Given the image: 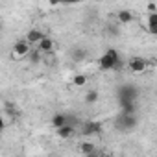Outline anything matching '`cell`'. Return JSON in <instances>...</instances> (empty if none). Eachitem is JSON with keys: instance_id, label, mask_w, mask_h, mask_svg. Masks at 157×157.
<instances>
[{"instance_id": "cell-1", "label": "cell", "mask_w": 157, "mask_h": 157, "mask_svg": "<svg viewBox=\"0 0 157 157\" xmlns=\"http://www.w3.org/2000/svg\"><path fill=\"white\" fill-rule=\"evenodd\" d=\"M122 67H124V59H122L120 52H118V50H115V48L105 50V52L100 56V59H98V68H100L102 72L122 70Z\"/></svg>"}, {"instance_id": "cell-2", "label": "cell", "mask_w": 157, "mask_h": 157, "mask_svg": "<svg viewBox=\"0 0 157 157\" xmlns=\"http://www.w3.org/2000/svg\"><path fill=\"white\" fill-rule=\"evenodd\" d=\"M137 124H139V120H137L135 113H120L115 122L118 131H133L137 128Z\"/></svg>"}, {"instance_id": "cell-3", "label": "cell", "mask_w": 157, "mask_h": 157, "mask_svg": "<svg viewBox=\"0 0 157 157\" xmlns=\"http://www.w3.org/2000/svg\"><path fill=\"white\" fill-rule=\"evenodd\" d=\"M150 65H153V61H148V59H146V57H142V56H133V57H129V59H128V63H126L128 70H129V72H133V74L146 72V70L150 68Z\"/></svg>"}, {"instance_id": "cell-4", "label": "cell", "mask_w": 157, "mask_h": 157, "mask_svg": "<svg viewBox=\"0 0 157 157\" xmlns=\"http://www.w3.org/2000/svg\"><path fill=\"white\" fill-rule=\"evenodd\" d=\"M30 50H32V44H30L26 39H19V41L13 44V52H11V56H13V59H24V57L28 56Z\"/></svg>"}, {"instance_id": "cell-5", "label": "cell", "mask_w": 157, "mask_h": 157, "mask_svg": "<svg viewBox=\"0 0 157 157\" xmlns=\"http://www.w3.org/2000/svg\"><path fill=\"white\" fill-rule=\"evenodd\" d=\"M102 131V122H96V120H91V122H85L83 128H82V133L85 137H91V135H98Z\"/></svg>"}, {"instance_id": "cell-6", "label": "cell", "mask_w": 157, "mask_h": 157, "mask_svg": "<svg viewBox=\"0 0 157 157\" xmlns=\"http://www.w3.org/2000/svg\"><path fill=\"white\" fill-rule=\"evenodd\" d=\"M35 46H37V50H39L41 54H52V52H54V48H56V43H54V39H50V37H46V35H44V37H43Z\"/></svg>"}, {"instance_id": "cell-7", "label": "cell", "mask_w": 157, "mask_h": 157, "mask_svg": "<svg viewBox=\"0 0 157 157\" xmlns=\"http://www.w3.org/2000/svg\"><path fill=\"white\" fill-rule=\"evenodd\" d=\"M144 30H146L150 35H157V11H155V13H148Z\"/></svg>"}, {"instance_id": "cell-8", "label": "cell", "mask_w": 157, "mask_h": 157, "mask_svg": "<svg viewBox=\"0 0 157 157\" xmlns=\"http://www.w3.org/2000/svg\"><path fill=\"white\" fill-rule=\"evenodd\" d=\"M56 133H57V137H59V139L67 140V139H70V137L76 133V126H72V124H65V126L57 128V129H56Z\"/></svg>"}, {"instance_id": "cell-9", "label": "cell", "mask_w": 157, "mask_h": 157, "mask_svg": "<svg viewBox=\"0 0 157 157\" xmlns=\"http://www.w3.org/2000/svg\"><path fill=\"white\" fill-rule=\"evenodd\" d=\"M133 13L129 11V10H120L118 13H117V21H118V24H122V26H126V24H131L133 22Z\"/></svg>"}, {"instance_id": "cell-10", "label": "cell", "mask_w": 157, "mask_h": 157, "mask_svg": "<svg viewBox=\"0 0 157 157\" xmlns=\"http://www.w3.org/2000/svg\"><path fill=\"white\" fill-rule=\"evenodd\" d=\"M43 37H44V33H43L39 28H32V30L26 33V37H24V39H26L30 44H37V43H39Z\"/></svg>"}, {"instance_id": "cell-11", "label": "cell", "mask_w": 157, "mask_h": 157, "mask_svg": "<svg viewBox=\"0 0 157 157\" xmlns=\"http://www.w3.org/2000/svg\"><path fill=\"white\" fill-rule=\"evenodd\" d=\"M52 126L57 129V128H61V126H65V124H68V115H65V113H54V117H52Z\"/></svg>"}, {"instance_id": "cell-12", "label": "cell", "mask_w": 157, "mask_h": 157, "mask_svg": "<svg viewBox=\"0 0 157 157\" xmlns=\"http://www.w3.org/2000/svg\"><path fill=\"white\" fill-rule=\"evenodd\" d=\"M78 150H80L83 155H94V151H96V148H94L93 142H82L80 146H78Z\"/></svg>"}, {"instance_id": "cell-13", "label": "cell", "mask_w": 157, "mask_h": 157, "mask_svg": "<svg viewBox=\"0 0 157 157\" xmlns=\"http://www.w3.org/2000/svg\"><path fill=\"white\" fill-rule=\"evenodd\" d=\"M98 98H100V93H98V91H94V89H93V91H87V94H85V104H89V105H91V104H96Z\"/></svg>"}, {"instance_id": "cell-14", "label": "cell", "mask_w": 157, "mask_h": 157, "mask_svg": "<svg viewBox=\"0 0 157 157\" xmlns=\"http://www.w3.org/2000/svg\"><path fill=\"white\" fill-rule=\"evenodd\" d=\"M85 83H87V76L85 74H76L72 78V85H76V87H83Z\"/></svg>"}, {"instance_id": "cell-15", "label": "cell", "mask_w": 157, "mask_h": 157, "mask_svg": "<svg viewBox=\"0 0 157 157\" xmlns=\"http://www.w3.org/2000/svg\"><path fill=\"white\" fill-rule=\"evenodd\" d=\"M80 2H83V0H48V4L50 6H61V4H80Z\"/></svg>"}, {"instance_id": "cell-16", "label": "cell", "mask_w": 157, "mask_h": 157, "mask_svg": "<svg viewBox=\"0 0 157 157\" xmlns=\"http://www.w3.org/2000/svg\"><path fill=\"white\" fill-rule=\"evenodd\" d=\"M26 57H30V61L35 65V63H39V61H41V52H39V50H30Z\"/></svg>"}, {"instance_id": "cell-17", "label": "cell", "mask_w": 157, "mask_h": 157, "mask_svg": "<svg viewBox=\"0 0 157 157\" xmlns=\"http://www.w3.org/2000/svg\"><path fill=\"white\" fill-rule=\"evenodd\" d=\"M146 11H148V13H155V11H157V4H155V2H148Z\"/></svg>"}, {"instance_id": "cell-18", "label": "cell", "mask_w": 157, "mask_h": 157, "mask_svg": "<svg viewBox=\"0 0 157 157\" xmlns=\"http://www.w3.org/2000/svg\"><path fill=\"white\" fill-rule=\"evenodd\" d=\"M4 128H6V122L2 118V113H0V131H4Z\"/></svg>"}, {"instance_id": "cell-19", "label": "cell", "mask_w": 157, "mask_h": 157, "mask_svg": "<svg viewBox=\"0 0 157 157\" xmlns=\"http://www.w3.org/2000/svg\"><path fill=\"white\" fill-rule=\"evenodd\" d=\"M0 30H2V22H0Z\"/></svg>"}]
</instances>
